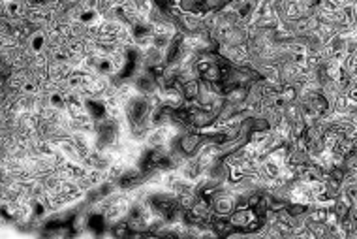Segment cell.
<instances>
[{
  "label": "cell",
  "mask_w": 357,
  "mask_h": 239,
  "mask_svg": "<svg viewBox=\"0 0 357 239\" xmlns=\"http://www.w3.org/2000/svg\"><path fill=\"white\" fill-rule=\"evenodd\" d=\"M205 140H207L205 134H201L199 130L194 128V130H188V132L177 136L169 145L177 147L181 153H185L188 158H192V156L198 154V151L201 149V145L205 143Z\"/></svg>",
  "instance_id": "cell-1"
},
{
  "label": "cell",
  "mask_w": 357,
  "mask_h": 239,
  "mask_svg": "<svg viewBox=\"0 0 357 239\" xmlns=\"http://www.w3.org/2000/svg\"><path fill=\"white\" fill-rule=\"evenodd\" d=\"M177 28L178 32L183 34H199L205 32V23H203V15L199 14H183L181 19L177 21Z\"/></svg>",
  "instance_id": "cell-2"
},
{
  "label": "cell",
  "mask_w": 357,
  "mask_h": 239,
  "mask_svg": "<svg viewBox=\"0 0 357 239\" xmlns=\"http://www.w3.org/2000/svg\"><path fill=\"white\" fill-rule=\"evenodd\" d=\"M160 98H162V104L165 107H169V109H181V107L186 104L185 100V94L181 91V85H171V87H164V89H160Z\"/></svg>",
  "instance_id": "cell-3"
},
{
  "label": "cell",
  "mask_w": 357,
  "mask_h": 239,
  "mask_svg": "<svg viewBox=\"0 0 357 239\" xmlns=\"http://www.w3.org/2000/svg\"><path fill=\"white\" fill-rule=\"evenodd\" d=\"M139 59H141V66L151 70L156 66H164L165 64V51L156 46H149L145 49H139Z\"/></svg>",
  "instance_id": "cell-4"
},
{
  "label": "cell",
  "mask_w": 357,
  "mask_h": 239,
  "mask_svg": "<svg viewBox=\"0 0 357 239\" xmlns=\"http://www.w3.org/2000/svg\"><path fill=\"white\" fill-rule=\"evenodd\" d=\"M230 173H232V166H228L226 164L224 158L216 160L214 164H212L209 170L205 172V177H209V179L216 181V183H220V185H226L228 181H230Z\"/></svg>",
  "instance_id": "cell-5"
},
{
  "label": "cell",
  "mask_w": 357,
  "mask_h": 239,
  "mask_svg": "<svg viewBox=\"0 0 357 239\" xmlns=\"http://www.w3.org/2000/svg\"><path fill=\"white\" fill-rule=\"evenodd\" d=\"M27 47L30 49V53L32 55H40V53H46L47 47H49V42H47V30L40 28V30H34L30 34V38L27 42Z\"/></svg>",
  "instance_id": "cell-6"
},
{
  "label": "cell",
  "mask_w": 357,
  "mask_h": 239,
  "mask_svg": "<svg viewBox=\"0 0 357 239\" xmlns=\"http://www.w3.org/2000/svg\"><path fill=\"white\" fill-rule=\"evenodd\" d=\"M226 102H232L237 106H245L248 98V87H232L230 91H226Z\"/></svg>",
  "instance_id": "cell-7"
},
{
  "label": "cell",
  "mask_w": 357,
  "mask_h": 239,
  "mask_svg": "<svg viewBox=\"0 0 357 239\" xmlns=\"http://www.w3.org/2000/svg\"><path fill=\"white\" fill-rule=\"evenodd\" d=\"M181 91L185 94L186 102H198L199 96V79H192V81H186L181 85Z\"/></svg>",
  "instance_id": "cell-8"
},
{
  "label": "cell",
  "mask_w": 357,
  "mask_h": 239,
  "mask_svg": "<svg viewBox=\"0 0 357 239\" xmlns=\"http://www.w3.org/2000/svg\"><path fill=\"white\" fill-rule=\"evenodd\" d=\"M88 38V27L81 21L70 23V40H86Z\"/></svg>",
  "instance_id": "cell-9"
},
{
  "label": "cell",
  "mask_w": 357,
  "mask_h": 239,
  "mask_svg": "<svg viewBox=\"0 0 357 239\" xmlns=\"http://www.w3.org/2000/svg\"><path fill=\"white\" fill-rule=\"evenodd\" d=\"M340 12H342L344 21H346L350 27L355 28L357 27V8H355V4H353V2H351V4H346V6L340 8Z\"/></svg>",
  "instance_id": "cell-10"
},
{
  "label": "cell",
  "mask_w": 357,
  "mask_h": 239,
  "mask_svg": "<svg viewBox=\"0 0 357 239\" xmlns=\"http://www.w3.org/2000/svg\"><path fill=\"white\" fill-rule=\"evenodd\" d=\"M351 107V102L350 98H348V94H338L337 100H335V104H333V111L337 113H342V115H348V111H350Z\"/></svg>",
  "instance_id": "cell-11"
},
{
  "label": "cell",
  "mask_w": 357,
  "mask_h": 239,
  "mask_svg": "<svg viewBox=\"0 0 357 239\" xmlns=\"http://www.w3.org/2000/svg\"><path fill=\"white\" fill-rule=\"evenodd\" d=\"M280 96L284 98L286 104L295 102V100H297V87L291 85V83H282V87H280Z\"/></svg>",
  "instance_id": "cell-12"
},
{
  "label": "cell",
  "mask_w": 357,
  "mask_h": 239,
  "mask_svg": "<svg viewBox=\"0 0 357 239\" xmlns=\"http://www.w3.org/2000/svg\"><path fill=\"white\" fill-rule=\"evenodd\" d=\"M196 200H198V194L196 192L183 194V196H178V207H181V209H192V206L196 204Z\"/></svg>",
  "instance_id": "cell-13"
},
{
  "label": "cell",
  "mask_w": 357,
  "mask_h": 239,
  "mask_svg": "<svg viewBox=\"0 0 357 239\" xmlns=\"http://www.w3.org/2000/svg\"><path fill=\"white\" fill-rule=\"evenodd\" d=\"M348 98H350V102L351 104H357V85L355 87H351L350 91H348Z\"/></svg>",
  "instance_id": "cell-14"
},
{
  "label": "cell",
  "mask_w": 357,
  "mask_h": 239,
  "mask_svg": "<svg viewBox=\"0 0 357 239\" xmlns=\"http://www.w3.org/2000/svg\"><path fill=\"white\" fill-rule=\"evenodd\" d=\"M333 2H335V4H337V6H346V4H351V2H353V0H333Z\"/></svg>",
  "instance_id": "cell-15"
}]
</instances>
